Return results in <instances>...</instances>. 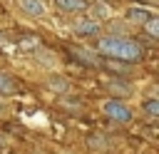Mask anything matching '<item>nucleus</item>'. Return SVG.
<instances>
[{
    "mask_svg": "<svg viewBox=\"0 0 159 154\" xmlns=\"http://www.w3.org/2000/svg\"><path fill=\"white\" fill-rule=\"evenodd\" d=\"M97 50L104 52L107 57H114V60H124V62H137L142 60V47L129 40V37H119V35H107L97 42Z\"/></svg>",
    "mask_w": 159,
    "mask_h": 154,
    "instance_id": "obj_1",
    "label": "nucleus"
},
{
    "mask_svg": "<svg viewBox=\"0 0 159 154\" xmlns=\"http://www.w3.org/2000/svg\"><path fill=\"white\" fill-rule=\"evenodd\" d=\"M102 112H104L109 119H114V122H122V124L132 122V112H129V107H124V104L117 102V99H107V102L102 104Z\"/></svg>",
    "mask_w": 159,
    "mask_h": 154,
    "instance_id": "obj_2",
    "label": "nucleus"
},
{
    "mask_svg": "<svg viewBox=\"0 0 159 154\" xmlns=\"http://www.w3.org/2000/svg\"><path fill=\"white\" fill-rule=\"evenodd\" d=\"M17 5H20L27 15H32V17H45V15H47V7H45L42 0H17Z\"/></svg>",
    "mask_w": 159,
    "mask_h": 154,
    "instance_id": "obj_3",
    "label": "nucleus"
},
{
    "mask_svg": "<svg viewBox=\"0 0 159 154\" xmlns=\"http://www.w3.org/2000/svg\"><path fill=\"white\" fill-rule=\"evenodd\" d=\"M55 5L62 10V12H80V10H87V0H55Z\"/></svg>",
    "mask_w": 159,
    "mask_h": 154,
    "instance_id": "obj_4",
    "label": "nucleus"
},
{
    "mask_svg": "<svg viewBox=\"0 0 159 154\" xmlns=\"http://www.w3.org/2000/svg\"><path fill=\"white\" fill-rule=\"evenodd\" d=\"M127 17H129L132 22L144 25L149 17H154V12H149V10H144V7H129V10H127Z\"/></svg>",
    "mask_w": 159,
    "mask_h": 154,
    "instance_id": "obj_5",
    "label": "nucleus"
},
{
    "mask_svg": "<svg viewBox=\"0 0 159 154\" xmlns=\"http://www.w3.org/2000/svg\"><path fill=\"white\" fill-rule=\"evenodd\" d=\"M15 92H17V84H15L12 75L0 72V94H15Z\"/></svg>",
    "mask_w": 159,
    "mask_h": 154,
    "instance_id": "obj_6",
    "label": "nucleus"
},
{
    "mask_svg": "<svg viewBox=\"0 0 159 154\" xmlns=\"http://www.w3.org/2000/svg\"><path fill=\"white\" fill-rule=\"evenodd\" d=\"M75 30H77L80 35H94V32H99V22H94V20H84V22H77Z\"/></svg>",
    "mask_w": 159,
    "mask_h": 154,
    "instance_id": "obj_7",
    "label": "nucleus"
},
{
    "mask_svg": "<svg viewBox=\"0 0 159 154\" xmlns=\"http://www.w3.org/2000/svg\"><path fill=\"white\" fill-rule=\"evenodd\" d=\"M89 15H92V20H104L109 15V10L104 5H94V7H89Z\"/></svg>",
    "mask_w": 159,
    "mask_h": 154,
    "instance_id": "obj_8",
    "label": "nucleus"
},
{
    "mask_svg": "<svg viewBox=\"0 0 159 154\" xmlns=\"http://www.w3.org/2000/svg\"><path fill=\"white\" fill-rule=\"evenodd\" d=\"M144 27H147V32H149L152 37H159V17H149V20L144 22Z\"/></svg>",
    "mask_w": 159,
    "mask_h": 154,
    "instance_id": "obj_9",
    "label": "nucleus"
},
{
    "mask_svg": "<svg viewBox=\"0 0 159 154\" xmlns=\"http://www.w3.org/2000/svg\"><path fill=\"white\" fill-rule=\"evenodd\" d=\"M144 112H147L149 117H157V114H159V102H157V99H149V102L144 104Z\"/></svg>",
    "mask_w": 159,
    "mask_h": 154,
    "instance_id": "obj_10",
    "label": "nucleus"
},
{
    "mask_svg": "<svg viewBox=\"0 0 159 154\" xmlns=\"http://www.w3.org/2000/svg\"><path fill=\"white\" fill-rule=\"evenodd\" d=\"M50 87H52V89L65 92V89H67V82H65V79H52V82H50Z\"/></svg>",
    "mask_w": 159,
    "mask_h": 154,
    "instance_id": "obj_11",
    "label": "nucleus"
},
{
    "mask_svg": "<svg viewBox=\"0 0 159 154\" xmlns=\"http://www.w3.org/2000/svg\"><path fill=\"white\" fill-rule=\"evenodd\" d=\"M2 42H5V35H2V32H0V45H2Z\"/></svg>",
    "mask_w": 159,
    "mask_h": 154,
    "instance_id": "obj_12",
    "label": "nucleus"
},
{
    "mask_svg": "<svg viewBox=\"0 0 159 154\" xmlns=\"http://www.w3.org/2000/svg\"><path fill=\"white\" fill-rule=\"evenodd\" d=\"M99 2H104V0H99Z\"/></svg>",
    "mask_w": 159,
    "mask_h": 154,
    "instance_id": "obj_13",
    "label": "nucleus"
}]
</instances>
